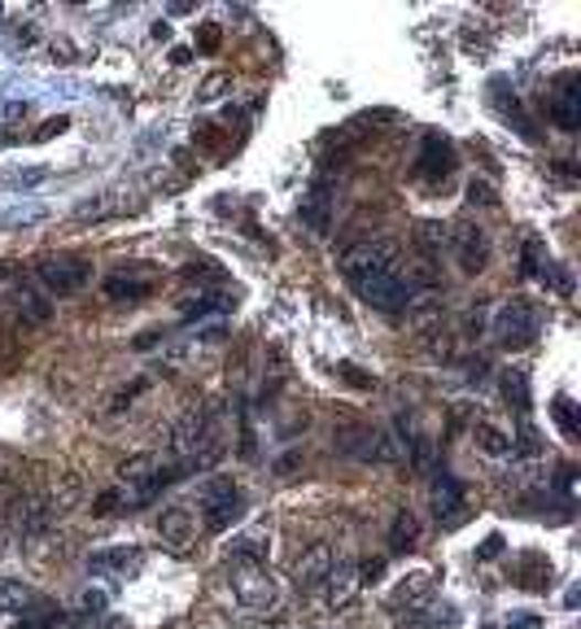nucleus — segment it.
Listing matches in <instances>:
<instances>
[{
    "instance_id": "f257e3e1",
    "label": "nucleus",
    "mask_w": 581,
    "mask_h": 629,
    "mask_svg": "<svg viewBox=\"0 0 581 629\" xmlns=\"http://www.w3.org/2000/svg\"><path fill=\"white\" fill-rule=\"evenodd\" d=\"M346 284L376 311H407L416 297V280L402 267V250L394 241H363L342 253Z\"/></svg>"
},
{
    "instance_id": "f03ea898",
    "label": "nucleus",
    "mask_w": 581,
    "mask_h": 629,
    "mask_svg": "<svg viewBox=\"0 0 581 629\" xmlns=\"http://www.w3.org/2000/svg\"><path fill=\"white\" fill-rule=\"evenodd\" d=\"M224 455V420H219V406H197V411H184L171 429V464L189 477L206 464H215Z\"/></svg>"
},
{
    "instance_id": "7ed1b4c3",
    "label": "nucleus",
    "mask_w": 581,
    "mask_h": 629,
    "mask_svg": "<svg viewBox=\"0 0 581 629\" xmlns=\"http://www.w3.org/2000/svg\"><path fill=\"white\" fill-rule=\"evenodd\" d=\"M389 612L402 629H438L442 621H455V608H442L433 573H407L389 595Z\"/></svg>"
},
{
    "instance_id": "20e7f679",
    "label": "nucleus",
    "mask_w": 581,
    "mask_h": 629,
    "mask_svg": "<svg viewBox=\"0 0 581 629\" xmlns=\"http://www.w3.org/2000/svg\"><path fill=\"white\" fill-rule=\"evenodd\" d=\"M193 511L211 533H224L245 516V495H240V486L233 477H211V481L197 486V507Z\"/></svg>"
},
{
    "instance_id": "39448f33",
    "label": "nucleus",
    "mask_w": 581,
    "mask_h": 629,
    "mask_svg": "<svg viewBox=\"0 0 581 629\" xmlns=\"http://www.w3.org/2000/svg\"><path fill=\"white\" fill-rule=\"evenodd\" d=\"M538 333H542V315H538V306H534L529 297H512V302L498 306V315H494V337H498V346L525 350V346L538 341Z\"/></svg>"
},
{
    "instance_id": "423d86ee",
    "label": "nucleus",
    "mask_w": 581,
    "mask_h": 629,
    "mask_svg": "<svg viewBox=\"0 0 581 629\" xmlns=\"http://www.w3.org/2000/svg\"><path fill=\"white\" fill-rule=\"evenodd\" d=\"M35 280H40L49 293L71 297V293H79V289L93 280V267H88L79 253H44V258L35 262Z\"/></svg>"
},
{
    "instance_id": "0eeeda50",
    "label": "nucleus",
    "mask_w": 581,
    "mask_h": 629,
    "mask_svg": "<svg viewBox=\"0 0 581 629\" xmlns=\"http://www.w3.org/2000/svg\"><path fill=\"white\" fill-rule=\"evenodd\" d=\"M233 599L240 612L267 617L280 608V586L267 577V568H233Z\"/></svg>"
},
{
    "instance_id": "6e6552de",
    "label": "nucleus",
    "mask_w": 581,
    "mask_h": 629,
    "mask_svg": "<svg viewBox=\"0 0 581 629\" xmlns=\"http://www.w3.org/2000/svg\"><path fill=\"white\" fill-rule=\"evenodd\" d=\"M342 451L354 459H367V464H398L402 459V442L376 424H358V429L342 433Z\"/></svg>"
},
{
    "instance_id": "1a4fd4ad",
    "label": "nucleus",
    "mask_w": 581,
    "mask_h": 629,
    "mask_svg": "<svg viewBox=\"0 0 581 629\" xmlns=\"http://www.w3.org/2000/svg\"><path fill=\"white\" fill-rule=\"evenodd\" d=\"M446 241H451L446 250L455 253V262H460V271H464V275L485 271V262H489V237H485L476 224H467V219L464 224H455Z\"/></svg>"
},
{
    "instance_id": "9d476101",
    "label": "nucleus",
    "mask_w": 581,
    "mask_h": 629,
    "mask_svg": "<svg viewBox=\"0 0 581 629\" xmlns=\"http://www.w3.org/2000/svg\"><path fill=\"white\" fill-rule=\"evenodd\" d=\"M455 162H460V153H455L451 135L429 131V135H424V149H420V158H416V180L438 184V180H446V175L455 171Z\"/></svg>"
},
{
    "instance_id": "9b49d317",
    "label": "nucleus",
    "mask_w": 581,
    "mask_h": 629,
    "mask_svg": "<svg viewBox=\"0 0 581 629\" xmlns=\"http://www.w3.org/2000/svg\"><path fill=\"white\" fill-rule=\"evenodd\" d=\"M158 538H162V546H171V551H184V546H193L197 542V511L189 503H171L162 507V516H158Z\"/></svg>"
},
{
    "instance_id": "f8f14e48",
    "label": "nucleus",
    "mask_w": 581,
    "mask_h": 629,
    "mask_svg": "<svg viewBox=\"0 0 581 629\" xmlns=\"http://www.w3.org/2000/svg\"><path fill=\"white\" fill-rule=\"evenodd\" d=\"M88 568H93L97 577L131 582V577L144 568V551H140V546H127V542H118V546H101V551L88 560Z\"/></svg>"
},
{
    "instance_id": "ddd939ff",
    "label": "nucleus",
    "mask_w": 581,
    "mask_h": 629,
    "mask_svg": "<svg viewBox=\"0 0 581 629\" xmlns=\"http://www.w3.org/2000/svg\"><path fill=\"white\" fill-rule=\"evenodd\" d=\"M467 511V490L451 477V473H438L433 477V516H438V524H460Z\"/></svg>"
},
{
    "instance_id": "4468645a",
    "label": "nucleus",
    "mask_w": 581,
    "mask_h": 629,
    "mask_svg": "<svg viewBox=\"0 0 581 629\" xmlns=\"http://www.w3.org/2000/svg\"><path fill=\"white\" fill-rule=\"evenodd\" d=\"M358 586H363V582H358V564L337 560V564H333V573L320 582V590H315V595H320L329 608H346L349 599L358 595Z\"/></svg>"
},
{
    "instance_id": "2eb2a0df",
    "label": "nucleus",
    "mask_w": 581,
    "mask_h": 629,
    "mask_svg": "<svg viewBox=\"0 0 581 629\" xmlns=\"http://www.w3.org/2000/svg\"><path fill=\"white\" fill-rule=\"evenodd\" d=\"M547 115H551V123H556V127L578 131V123H581V84H578V75H564V79L556 84V97H551Z\"/></svg>"
},
{
    "instance_id": "dca6fc26",
    "label": "nucleus",
    "mask_w": 581,
    "mask_h": 629,
    "mask_svg": "<svg viewBox=\"0 0 581 629\" xmlns=\"http://www.w3.org/2000/svg\"><path fill=\"white\" fill-rule=\"evenodd\" d=\"M337 560H342V555H337L329 542H315V546L302 555V564H298V586L315 595V590H320V582L333 573V564H337Z\"/></svg>"
},
{
    "instance_id": "f3484780",
    "label": "nucleus",
    "mask_w": 581,
    "mask_h": 629,
    "mask_svg": "<svg viewBox=\"0 0 581 629\" xmlns=\"http://www.w3.org/2000/svg\"><path fill=\"white\" fill-rule=\"evenodd\" d=\"M267 551H271V542L262 533H240L233 538L224 560H228V568H267Z\"/></svg>"
},
{
    "instance_id": "a211bd4d",
    "label": "nucleus",
    "mask_w": 581,
    "mask_h": 629,
    "mask_svg": "<svg viewBox=\"0 0 581 629\" xmlns=\"http://www.w3.org/2000/svg\"><path fill=\"white\" fill-rule=\"evenodd\" d=\"M472 442L481 446V455H489V459H512L516 455V442H512V433H503L494 420H476L472 424Z\"/></svg>"
},
{
    "instance_id": "6ab92c4d",
    "label": "nucleus",
    "mask_w": 581,
    "mask_h": 629,
    "mask_svg": "<svg viewBox=\"0 0 581 629\" xmlns=\"http://www.w3.org/2000/svg\"><path fill=\"white\" fill-rule=\"evenodd\" d=\"M35 604H40V599H35V590H31V586L0 577V621H13V617H22V612H26V608H35Z\"/></svg>"
},
{
    "instance_id": "aec40b11",
    "label": "nucleus",
    "mask_w": 581,
    "mask_h": 629,
    "mask_svg": "<svg viewBox=\"0 0 581 629\" xmlns=\"http://www.w3.org/2000/svg\"><path fill=\"white\" fill-rule=\"evenodd\" d=\"M62 626H66V617L53 604H35L22 617H13V629H62Z\"/></svg>"
},
{
    "instance_id": "412c9836",
    "label": "nucleus",
    "mask_w": 581,
    "mask_h": 629,
    "mask_svg": "<svg viewBox=\"0 0 581 629\" xmlns=\"http://www.w3.org/2000/svg\"><path fill=\"white\" fill-rule=\"evenodd\" d=\"M420 542V524H416V516L411 511H398L394 516V529H389V546L402 555V551H411Z\"/></svg>"
},
{
    "instance_id": "4be33fe9",
    "label": "nucleus",
    "mask_w": 581,
    "mask_h": 629,
    "mask_svg": "<svg viewBox=\"0 0 581 629\" xmlns=\"http://www.w3.org/2000/svg\"><path fill=\"white\" fill-rule=\"evenodd\" d=\"M302 219L315 228V232H324L329 228V188L320 184V188H311V197L302 202Z\"/></svg>"
},
{
    "instance_id": "5701e85b",
    "label": "nucleus",
    "mask_w": 581,
    "mask_h": 629,
    "mask_svg": "<svg viewBox=\"0 0 581 629\" xmlns=\"http://www.w3.org/2000/svg\"><path fill=\"white\" fill-rule=\"evenodd\" d=\"M503 393H507V402L525 415L529 411V377L516 368V372H503Z\"/></svg>"
},
{
    "instance_id": "b1692460",
    "label": "nucleus",
    "mask_w": 581,
    "mask_h": 629,
    "mask_svg": "<svg viewBox=\"0 0 581 629\" xmlns=\"http://www.w3.org/2000/svg\"><path fill=\"white\" fill-rule=\"evenodd\" d=\"M494 101H498V115H503L507 123H516V131H520L525 140H534V123L520 115V101H516V97H503V93H498V84H494Z\"/></svg>"
},
{
    "instance_id": "393cba45",
    "label": "nucleus",
    "mask_w": 581,
    "mask_h": 629,
    "mask_svg": "<svg viewBox=\"0 0 581 629\" xmlns=\"http://www.w3.org/2000/svg\"><path fill=\"white\" fill-rule=\"evenodd\" d=\"M106 293L136 302V297H149V293H153V280H140V284H136V280H127V275H110V280H106Z\"/></svg>"
},
{
    "instance_id": "a878e982",
    "label": "nucleus",
    "mask_w": 581,
    "mask_h": 629,
    "mask_svg": "<svg viewBox=\"0 0 581 629\" xmlns=\"http://www.w3.org/2000/svg\"><path fill=\"white\" fill-rule=\"evenodd\" d=\"M467 202H472V206H498V193H494L485 180H472V184H467Z\"/></svg>"
},
{
    "instance_id": "bb28decb",
    "label": "nucleus",
    "mask_w": 581,
    "mask_h": 629,
    "mask_svg": "<svg viewBox=\"0 0 581 629\" xmlns=\"http://www.w3.org/2000/svg\"><path fill=\"white\" fill-rule=\"evenodd\" d=\"M556 415H560V429L569 433V437H578V420H573V398H556Z\"/></svg>"
},
{
    "instance_id": "cd10ccee",
    "label": "nucleus",
    "mask_w": 581,
    "mask_h": 629,
    "mask_svg": "<svg viewBox=\"0 0 581 629\" xmlns=\"http://www.w3.org/2000/svg\"><path fill=\"white\" fill-rule=\"evenodd\" d=\"M507 629H542V617H534V612H512V617H507Z\"/></svg>"
},
{
    "instance_id": "c85d7f7f",
    "label": "nucleus",
    "mask_w": 581,
    "mask_h": 629,
    "mask_svg": "<svg viewBox=\"0 0 581 629\" xmlns=\"http://www.w3.org/2000/svg\"><path fill=\"white\" fill-rule=\"evenodd\" d=\"M101 608H106V595H101V590H88V595H84V612H101Z\"/></svg>"
},
{
    "instance_id": "c756f323",
    "label": "nucleus",
    "mask_w": 581,
    "mask_h": 629,
    "mask_svg": "<svg viewBox=\"0 0 581 629\" xmlns=\"http://www.w3.org/2000/svg\"><path fill=\"white\" fill-rule=\"evenodd\" d=\"M97 629H127L122 621H106V626H97Z\"/></svg>"
}]
</instances>
